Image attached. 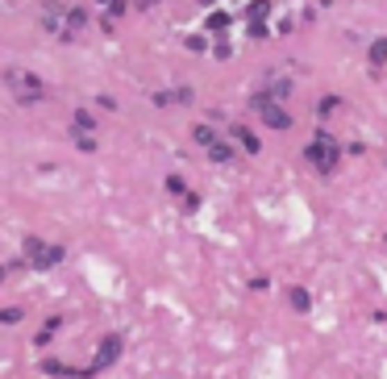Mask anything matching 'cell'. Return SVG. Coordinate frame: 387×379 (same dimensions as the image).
I'll list each match as a JSON object with an SVG mask.
<instances>
[{"mask_svg":"<svg viewBox=\"0 0 387 379\" xmlns=\"http://www.w3.org/2000/svg\"><path fill=\"white\" fill-rule=\"evenodd\" d=\"M304 159H308V167H313V171L329 175V171L338 167V159H342V146H338V142L329 138V129L321 125V129H317V138L304 146Z\"/></svg>","mask_w":387,"mask_h":379,"instance_id":"1","label":"cell"},{"mask_svg":"<svg viewBox=\"0 0 387 379\" xmlns=\"http://www.w3.org/2000/svg\"><path fill=\"white\" fill-rule=\"evenodd\" d=\"M4 83H8V92H13L17 104H38V100L46 96L42 79L29 75V71H21V67H8V71H4Z\"/></svg>","mask_w":387,"mask_h":379,"instance_id":"2","label":"cell"},{"mask_svg":"<svg viewBox=\"0 0 387 379\" xmlns=\"http://www.w3.org/2000/svg\"><path fill=\"white\" fill-rule=\"evenodd\" d=\"M63 259H67L63 246H46L42 238H25V263H29L33 271H50V267H58Z\"/></svg>","mask_w":387,"mask_h":379,"instance_id":"3","label":"cell"},{"mask_svg":"<svg viewBox=\"0 0 387 379\" xmlns=\"http://www.w3.org/2000/svg\"><path fill=\"white\" fill-rule=\"evenodd\" d=\"M254 108H258L263 125H271V129H292V113H288L279 100H271V96H254Z\"/></svg>","mask_w":387,"mask_h":379,"instance_id":"4","label":"cell"},{"mask_svg":"<svg viewBox=\"0 0 387 379\" xmlns=\"http://www.w3.org/2000/svg\"><path fill=\"white\" fill-rule=\"evenodd\" d=\"M121 346H125V342H121V334H104V338H100V346H96V363H92V367H96V371H100V367H113V363H117V355H121Z\"/></svg>","mask_w":387,"mask_h":379,"instance_id":"5","label":"cell"},{"mask_svg":"<svg viewBox=\"0 0 387 379\" xmlns=\"http://www.w3.org/2000/svg\"><path fill=\"white\" fill-rule=\"evenodd\" d=\"M88 21H92V17H88V8L71 4V8H67V33H63V38H75V33H83V29H88Z\"/></svg>","mask_w":387,"mask_h":379,"instance_id":"6","label":"cell"},{"mask_svg":"<svg viewBox=\"0 0 387 379\" xmlns=\"http://www.w3.org/2000/svg\"><path fill=\"white\" fill-rule=\"evenodd\" d=\"M100 129V121L88 113V108H75V117H71V134H96Z\"/></svg>","mask_w":387,"mask_h":379,"instance_id":"7","label":"cell"},{"mask_svg":"<svg viewBox=\"0 0 387 379\" xmlns=\"http://www.w3.org/2000/svg\"><path fill=\"white\" fill-rule=\"evenodd\" d=\"M229 138H233V142H238L246 154H258V150H263V146H258V138H254L246 125H233V129H229Z\"/></svg>","mask_w":387,"mask_h":379,"instance_id":"8","label":"cell"},{"mask_svg":"<svg viewBox=\"0 0 387 379\" xmlns=\"http://www.w3.org/2000/svg\"><path fill=\"white\" fill-rule=\"evenodd\" d=\"M229 25H233V17H229V13H221V8H213V13L204 17V29H208V33H225Z\"/></svg>","mask_w":387,"mask_h":379,"instance_id":"9","label":"cell"},{"mask_svg":"<svg viewBox=\"0 0 387 379\" xmlns=\"http://www.w3.org/2000/svg\"><path fill=\"white\" fill-rule=\"evenodd\" d=\"M204 154H208V159H213L217 167H225V163H233V159H238V150H233L229 142H217V146H208Z\"/></svg>","mask_w":387,"mask_h":379,"instance_id":"10","label":"cell"},{"mask_svg":"<svg viewBox=\"0 0 387 379\" xmlns=\"http://www.w3.org/2000/svg\"><path fill=\"white\" fill-rule=\"evenodd\" d=\"M154 104H192V92H188V88H175V92H154Z\"/></svg>","mask_w":387,"mask_h":379,"instance_id":"11","label":"cell"},{"mask_svg":"<svg viewBox=\"0 0 387 379\" xmlns=\"http://www.w3.org/2000/svg\"><path fill=\"white\" fill-rule=\"evenodd\" d=\"M192 142L208 150V146H217L221 138H217V129H213V125H192Z\"/></svg>","mask_w":387,"mask_h":379,"instance_id":"12","label":"cell"},{"mask_svg":"<svg viewBox=\"0 0 387 379\" xmlns=\"http://www.w3.org/2000/svg\"><path fill=\"white\" fill-rule=\"evenodd\" d=\"M125 13H129V0H113V4L104 8V17H100V25H104V29H113V21H117V17H125Z\"/></svg>","mask_w":387,"mask_h":379,"instance_id":"13","label":"cell"},{"mask_svg":"<svg viewBox=\"0 0 387 379\" xmlns=\"http://www.w3.org/2000/svg\"><path fill=\"white\" fill-rule=\"evenodd\" d=\"M367 58H371L375 67H384V63H387V38H375V42H371V50H367Z\"/></svg>","mask_w":387,"mask_h":379,"instance_id":"14","label":"cell"},{"mask_svg":"<svg viewBox=\"0 0 387 379\" xmlns=\"http://www.w3.org/2000/svg\"><path fill=\"white\" fill-rule=\"evenodd\" d=\"M267 96H271V100H288V96H292V83H288V79H271Z\"/></svg>","mask_w":387,"mask_h":379,"instance_id":"15","label":"cell"},{"mask_svg":"<svg viewBox=\"0 0 387 379\" xmlns=\"http://www.w3.org/2000/svg\"><path fill=\"white\" fill-rule=\"evenodd\" d=\"M308 305H313V296H308L304 288H292V309H296V313H308Z\"/></svg>","mask_w":387,"mask_h":379,"instance_id":"16","label":"cell"},{"mask_svg":"<svg viewBox=\"0 0 387 379\" xmlns=\"http://www.w3.org/2000/svg\"><path fill=\"white\" fill-rule=\"evenodd\" d=\"M71 142H75V146H79V150H83V154H92V150H96V146H100V142H96V138H92V134H71Z\"/></svg>","mask_w":387,"mask_h":379,"instance_id":"17","label":"cell"},{"mask_svg":"<svg viewBox=\"0 0 387 379\" xmlns=\"http://www.w3.org/2000/svg\"><path fill=\"white\" fill-rule=\"evenodd\" d=\"M338 104H342L338 96H321V104H317V113H321V117H329V113H334Z\"/></svg>","mask_w":387,"mask_h":379,"instance_id":"18","label":"cell"},{"mask_svg":"<svg viewBox=\"0 0 387 379\" xmlns=\"http://www.w3.org/2000/svg\"><path fill=\"white\" fill-rule=\"evenodd\" d=\"M167 192H171V196H188V188H183L179 175H167Z\"/></svg>","mask_w":387,"mask_h":379,"instance_id":"19","label":"cell"},{"mask_svg":"<svg viewBox=\"0 0 387 379\" xmlns=\"http://www.w3.org/2000/svg\"><path fill=\"white\" fill-rule=\"evenodd\" d=\"M0 321H4V325H17V321H21V309H17V305H8V309L0 313Z\"/></svg>","mask_w":387,"mask_h":379,"instance_id":"20","label":"cell"},{"mask_svg":"<svg viewBox=\"0 0 387 379\" xmlns=\"http://www.w3.org/2000/svg\"><path fill=\"white\" fill-rule=\"evenodd\" d=\"M96 4H104V8H108V4H113V0H96Z\"/></svg>","mask_w":387,"mask_h":379,"instance_id":"21","label":"cell"}]
</instances>
